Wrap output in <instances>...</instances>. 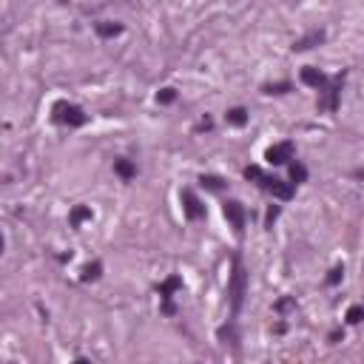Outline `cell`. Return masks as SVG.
Returning <instances> with one entry per match:
<instances>
[{"mask_svg": "<svg viewBox=\"0 0 364 364\" xmlns=\"http://www.w3.org/2000/svg\"><path fill=\"white\" fill-rule=\"evenodd\" d=\"M245 290H248V273H245L242 262L234 259V273H230V287H228V296H230V307L239 310L245 302Z\"/></svg>", "mask_w": 364, "mask_h": 364, "instance_id": "cell-1", "label": "cell"}, {"mask_svg": "<svg viewBox=\"0 0 364 364\" xmlns=\"http://www.w3.org/2000/svg\"><path fill=\"white\" fill-rule=\"evenodd\" d=\"M54 117L57 122H65V125H72V128H80V125H86V111L80 106H72V103H57L54 106Z\"/></svg>", "mask_w": 364, "mask_h": 364, "instance_id": "cell-2", "label": "cell"}, {"mask_svg": "<svg viewBox=\"0 0 364 364\" xmlns=\"http://www.w3.org/2000/svg\"><path fill=\"white\" fill-rule=\"evenodd\" d=\"M182 205H185V216L188 219H202V216H205V205L200 202V196H196L191 188L182 191Z\"/></svg>", "mask_w": 364, "mask_h": 364, "instance_id": "cell-3", "label": "cell"}, {"mask_svg": "<svg viewBox=\"0 0 364 364\" xmlns=\"http://www.w3.org/2000/svg\"><path fill=\"white\" fill-rule=\"evenodd\" d=\"M179 287H182V279L179 276H168L162 282V285H159V296H162V310L165 313H174V305H171V296H174V290H179Z\"/></svg>", "mask_w": 364, "mask_h": 364, "instance_id": "cell-4", "label": "cell"}, {"mask_svg": "<svg viewBox=\"0 0 364 364\" xmlns=\"http://www.w3.org/2000/svg\"><path fill=\"white\" fill-rule=\"evenodd\" d=\"M225 216H228V222L234 225L236 234H242L245 230V208L230 200V202H225Z\"/></svg>", "mask_w": 364, "mask_h": 364, "instance_id": "cell-5", "label": "cell"}, {"mask_svg": "<svg viewBox=\"0 0 364 364\" xmlns=\"http://www.w3.org/2000/svg\"><path fill=\"white\" fill-rule=\"evenodd\" d=\"M262 188H268V191H271L276 200H290V196H293V185H290V182H282V179L264 177V179H262Z\"/></svg>", "mask_w": 364, "mask_h": 364, "instance_id": "cell-6", "label": "cell"}, {"mask_svg": "<svg viewBox=\"0 0 364 364\" xmlns=\"http://www.w3.org/2000/svg\"><path fill=\"white\" fill-rule=\"evenodd\" d=\"M287 159H293V145L290 143H279V145H273V148H268V162L285 165Z\"/></svg>", "mask_w": 364, "mask_h": 364, "instance_id": "cell-7", "label": "cell"}, {"mask_svg": "<svg viewBox=\"0 0 364 364\" xmlns=\"http://www.w3.org/2000/svg\"><path fill=\"white\" fill-rule=\"evenodd\" d=\"M339 94H342V80H339L336 86H330V88L321 91L319 108H324V111H336V108H339Z\"/></svg>", "mask_w": 364, "mask_h": 364, "instance_id": "cell-8", "label": "cell"}, {"mask_svg": "<svg viewBox=\"0 0 364 364\" xmlns=\"http://www.w3.org/2000/svg\"><path fill=\"white\" fill-rule=\"evenodd\" d=\"M302 83L305 86H313V88H324V74L319 72V69H313V65H307V69H302Z\"/></svg>", "mask_w": 364, "mask_h": 364, "instance_id": "cell-9", "label": "cell"}, {"mask_svg": "<svg viewBox=\"0 0 364 364\" xmlns=\"http://www.w3.org/2000/svg\"><path fill=\"white\" fill-rule=\"evenodd\" d=\"M321 40H324V31H310V35L302 37V40L293 46V49H296V51H307V49H313V46H319Z\"/></svg>", "mask_w": 364, "mask_h": 364, "instance_id": "cell-10", "label": "cell"}, {"mask_svg": "<svg viewBox=\"0 0 364 364\" xmlns=\"http://www.w3.org/2000/svg\"><path fill=\"white\" fill-rule=\"evenodd\" d=\"M114 171L120 174L122 179H134L137 177V168H134L131 159H114Z\"/></svg>", "mask_w": 364, "mask_h": 364, "instance_id": "cell-11", "label": "cell"}, {"mask_svg": "<svg viewBox=\"0 0 364 364\" xmlns=\"http://www.w3.org/2000/svg\"><path fill=\"white\" fill-rule=\"evenodd\" d=\"M86 219H91V208H86V205H77L72 211V228H80Z\"/></svg>", "mask_w": 364, "mask_h": 364, "instance_id": "cell-12", "label": "cell"}, {"mask_svg": "<svg viewBox=\"0 0 364 364\" xmlns=\"http://www.w3.org/2000/svg\"><path fill=\"white\" fill-rule=\"evenodd\" d=\"M225 120H228L230 125H245V122H248V111H245V108H230L228 114H225Z\"/></svg>", "mask_w": 364, "mask_h": 364, "instance_id": "cell-13", "label": "cell"}, {"mask_svg": "<svg viewBox=\"0 0 364 364\" xmlns=\"http://www.w3.org/2000/svg\"><path fill=\"white\" fill-rule=\"evenodd\" d=\"M122 31L120 23H97V35L100 37H117Z\"/></svg>", "mask_w": 364, "mask_h": 364, "instance_id": "cell-14", "label": "cell"}, {"mask_svg": "<svg viewBox=\"0 0 364 364\" xmlns=\"http://www.w3.org/2000/svg\"><path fill=\"white\" fill-rule=\"evenodd\" d=\"M100 273H103V264L100 262L86 264V268H83V282H94V279H100Z\"/></svg>", "mask_w": 364, "mask_h": 364, "instance_id": "cell-15", "label": "cell"}, {"mask_svg": "<svg viewBox=\"0 0 364 364\" xmlns=\"http://www.w3.org/2000/svg\"><path fill=\"white\" fill-rule=\"evenodd\" d=\"M290 179L293 182H305L307 179V168L302 162H290Z\"/></svg>", "mask_w": 364, "mask_h": 364, "instance_id": "cell-16", "label": "cell"}, {"mask_svg": "<svg viewBox=\"0 0 364 364\" xmlns=\"http://www.w3.org/2000/svg\"><path fill=\"white\" fill-rule=\"evenodd\" d=\"M245 177H248L250 182H259V185H262L264 174H262V168H256V165H248V168H245Z\"/></svg>", "mask_w": 364, "mask_h": 364, "instance_id": "cell-17", "label": "cell"}, {"mask_svg": "<svg viewBox=\"0 0 364 364\" xmlns=\"http://www.w3.org/2000/svg\"><path fill=\"white\" fill-rule=\"evenodd\" d=\"M202 185H205L208 191H222V188H225V182H222L219 177H202Z\"/></svg>", "mask_w": 364, "mask_h": 364, "instance_id": "cell-18", "label": "cell"}, {"mask_svg": "<svg viewBox=\"0 0 364 364\" xmlns=\"http://www.w3.org/2000/svg\"><path fill=\"white\" fill-rule=\"evenodd\" d=\"M361 316H364V310H361L358 305H353V307L347 310V321H350V324H358V321H361Z\"/></svg>", "mask_w": 364, "mask_h": 364, "instance_id": "cell-19", "label": "cell"}, {"mask_svg": "<svg viewBox=\"0 0 364 364\" xmlns=\"http://www.w3.org/2000/svg\"><path fill=\"white\" fill-rule=\"evenodd\" d=\"M157 100L162 103V106H168V103H174V100H177V91H174V88H162Z\"/></svg>", "mask_w": 364, "mask_h": 364, "instance_id": "cell-20", "label": "cell"}, {"mask_svg": "<svg viewBox=\"0 0 364 364\" xmlns=\"http://www.w3.org/2000/svg\"><path fill=\"white\" fill-rule=\"evenodd\" d=\"M342 276H344L342 268H333V271H330V276H327V285H339V282H342Z\"/></svg>", "mask_w": 364, "mask_h": 364, "instance_id": "cell-21", "label": "cell"}, {"mask_svg": "<svg viewBox=\"0 0 364 364\" xmlns=\"http://www.w3.org/2000/svg\"><path fill=\"white\" fill-rule=\"evenodd\" d=\"M287 88H290L287 83H276V86H264V91L268 94H282V91H287Z\"/></svg>", "mask_w": 364, "mask_h": 364, "instance_id": "cell-22", "label": "cell"}, {"mask_svg": "<svg viewBox=\"0 0 364 364\" xmlns=\"http://www.w3.org/2000/svg\"><path fill=\"white\" fill-rule=\"evenodd\" d=\"M290 307H293V299H279L276 310H279V313H285V310H290Z\"/></svg>", "mask_w": 364, "mask_h": 364, "instance_id": "cell-23", "label": "cell"}, {"mask_svg": "<svg viewBox=\"0 0 364 364\" xmlns=\"http://www.w3.org/2000/svg\"><path fill=\"white\" fill-rule=\"evenodd\" d=\"M276 216H279V208H276V205H271V211H268V228H273Z\"/></svg>", "mask_w": 364, "mask_h": 364, "instance_id": "cell-24", "label": "cell"}, {"mask_svg": "<svg viewBox=\"0 0 364 364\" xmlns=\"http://www.w3.org/2000/svg\"><path fill=\"white\" fill-rule=\"evenodd\" d=\"M0 253H3V236H0Z\"/></svg>", "mask_w": 364, "mask_h": 364, "instance_id": "cell-25", "label": "cell"}, {"mask_svg": "<svg viewBox=\"0 0 364 364\" xmlns=\"http://www.w3.org/2000/svg\"><path fill=\"white\" fill-rule=\"evenodd\" d=\"M60 3H69V0H60Z\"/></svg>", "mask_w": 364, "mask_h": 364, "instance_id": "cell-26", "label": "cell"}]
</instances>
